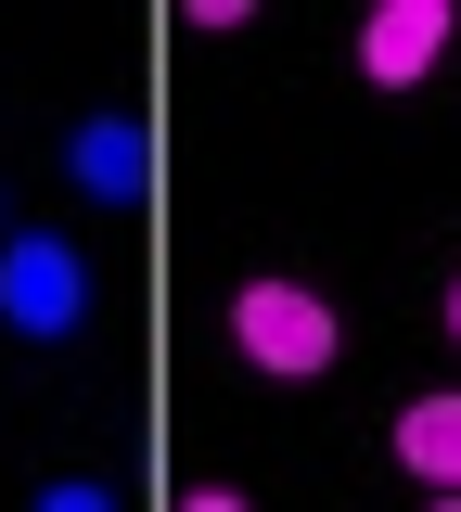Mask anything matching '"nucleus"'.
<instances>
[{"label":"nucleus","instance_id":"f257e3e1","mask_svg":"<svg viewBox=\"0 0 461 512\" xmlns=\"http://www.w3.org/2000/svg\"><path fill=\"white\" fill-rule=\"evenodd\" d=\"M231 346L257 359L269 384H308V372H333V346H346V320L308 295V282H282V269H257L244 295H231Z\"/></svg>","mask_w":461,"mask_h":512},{"label":"nucleus","instance_id":"f03ea898","mask_svg":"<svg viewBox=\"0 0 461 512\" xmlns=\"http://www.w3.org/2000/svg\"><path fill=\"white\" fill-rule=\"evenodd\" d=\"M0 320L26 333V346H65L77 320H90V256L65 231H13L0 244Z\"/></svg>","mask_w":461,"mask_h":512},{"label":"nucleus","instance_id":"7ed1b4c3","mask_svg":"<svg viewBox=\"0 0 461 512\" xmlns=\"http://www.w3.org/2000/svg\"><path fill=\"white\" fill-rule=\"evenodd\" d=\"M449 52V0H372V26H359V77L372 90H423Z\"/></svg>","mask_w":461,"mask_h":512},{"label":"nucleus","instance_id":"20e7f679","mask_svg":"<svg viewBox=\"0 0 461 512\" xmlns=\"http://www.w3.org/2000/svg\"><path fill=\"white\" fill-rule=\"evenodd\" d=\"M65 180L90 192V205H141V192H154V128H141V116H77Z\"/></svg>","mask_w":461,"mask_h":512},{"label":"nucleus","instance_id":"39448f33","mask_svg":"<svg viewBox=\"0 0 461 512\" xmlns=\"http://www.w3.org/2000/svg\"><path fill=\"white\" fill-rule=\"evenodd\" d=\"M397 461L449 500V487H461V397H410V410H397Z\"/></svg>","mask_w":461,"mask_h":512},{"label":"nucleus","instance_id":"423d86ee","mask_svg":"<svg viewBox=\"0 0 461 512\" xmlns=\"http://www.w3.org/2000/svg\"><path fill=\"white\" fill-rule=\"evenodd\" d=\"M26 512H116V487H90V474H52V487H39Z\"/></svg>","mask_w":461,"mask_h":512},{"label":"nucleus","instance_id":"0eeeda50","mask_svg":"<svg viewBox=\"0 0 461 512\" xmlns=\"http://www.w3.org/2000/svg\"><path fill=\"white\" fill-rule=\"evenodd\" d=\"M180 512H257V500H244V487H193Z\"/></svg>","mask_w":461,"mask_h":512},{"label":"nucleus","instance_id":"6e6552de","mask_svg":"<svg viewBox=\"0 0 461 512\" xmlns=\"http://www.w3.org/2000/svg\"><path fill=\"white\" fill-rule=\"evenodd\" d=\"M449 333H461V282H449Z\"/></svg>","mask_w":461,"mask_h":512},{"label":"nucleus","instance_id":"1a4fd4ad","mask_svg":"<svg viewBox=\"0 0 461 512\" xmlns=\"http://www.w3.org/2000/svg\"><path fill=\"white\" fill-rule=\"evenodd\" d=\"M436 512H461V487H449V500H436Z\"/></svg>","mask_w":461,"mask_h":512}]
</instances>
